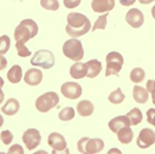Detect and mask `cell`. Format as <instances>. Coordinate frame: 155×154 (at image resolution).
<instances>
[{
	"mask_svg": "<svg viewBox=\"0 0 155 154\" xmlns=\"http://www.w3.org/2000/svg\"><path fill=\"white\" fill-rule=\"evenodd\" d=\"M125 21L130 27L133 28H140L144 24V15L140 9L132 8L128 10L125 15Z\"/></svg>",
	"mask_w": 155,
	"mask_h": 154,
	"instance_id": "obj_12",
	"label": "cell"
},
{
	"mask_svg": "<svg viewBox=\"0 0 155 154\" xmlns=\"http://www.w3.org/2000/svg\"><path fill=\"white\" fill-rule=\"evenodd\" d=\"M77 148L80 153H99L104 149V142L103 140L98 139V138L91 139V138L84 137L78 141Z\"/></svg>",
	"mask_w": 155,
	"mask_h": 154,
	"instance_id": "obj_5",
	"label": "cell"
},
{
	"mask_svg": "<svg viewBox=\"0 0 155 154\" xmlns=\"http://www.w3.org/2000/svg\"><path fill=\"white\" fill-rule=\"evenodd\" d=\"M130 81L135 83H140L145 79V71L142 68H135L130 71Z\"/></svg>",
	"mask_w": 155,
	"mask_h": 154,
	"instance_id": "obj_24",
	"label": "cell"
},
{
	"mask_svg": "<svg viewBox=\"0 0 155 154\" xmlns=\"http://www.w3.org/2000/svg\"><path fill=\"white\" fill-rule=\"evenodd\" d=\"M15 48H17L18 54H19V57H21V58H27V57L32 54L27 46L25 45V43L21 42V41H17L15 42Z\"/></svg>",
	"mask_w": 155,
	"mask_h": 154,
	"instance_id": "obj_28",
	"label": "cell"
},
{
	"mask_svg": "<svg viewBox=\"0 0 155 154\" xmlns=\"http://www.w3.org/2000/svg\"><path fill=\"white\" fill-rule=\"evenodd\" d=\"M87 64L86 63H75L70 68V75L73 79H81L87 76Z\"/></svg>",
	"mask_w": 155,
	"mask_h": 154,
	"instance_id": "obj_15",
	"label": "cell"
},
{
	"mask_svg": "<svg viewBox=\"0 0 155 154\" xmlns=\"http://www.w3.org/2000/svg\"><path fill=\"white\" fill-rule=\"evenodd\" d=\"M30 63L33 66L41 67L43 69H51L54 65V56L51 51L40 49L33 54Z\"/></svg>",
	"mask_w": 155,
	"mask_h": 154,
	"instance_id": "obj_6",
	"label": "cell"
},
{
	"mask_svg": "<svg viewBox=\"0 0 155 154\" xmlns=\"http://www.w3.org/2000/svg\"><path fill=\"white\" fill-rule=\"evenodd\" d=\"M107 17H108V14H104V15H100L98 18V20L96 21V23H94L93 30L91 31H96V30H100V29L104 30L107 25Z\"/></svg>",
	"mask_w": 155,
	"mask_h": 154,
	"instance_id": "obj_30",
	"label": "cell"
},
{
	"mask_svg": "<svg viewBox=\"0 0 155 154\" xmlns=\"http://www.w3.org/2000/svg\"><path fill=\"white\" fill-rule=\"evenodd\" d=\"M151 14H152V17L154 18V20H155V5L153 7H152V9H151Z\"/></svg>",
	"mask_w": 155,
	"mask_h": 154,
	"instance_id": "obj_41",
	"label": "cell"
},
{
	"mask_svg": "<svg viewBox=\"0 0 155 154\" xmlns=\"http://www.w3.org/2000/svg\"><path fill=\"white\" fill-rule=\"evenodd\" d=\"M147 121L155 126V109L150 108L147 111Z\"/></svg>",
	"mask_w": 155,
	"mask_h": 154,
	"instance_id": "obj_33",
	"label": "cell"
},
{
	"mask_svg": "<svg viewBox=\"0 0 155 154\" xmlns=\"http://www.w3.org/2000/svg\"><path fill=\"white\" fill-rule=\"evenodd\" d=\"M124 99H125V96L123 95V93H122V90L120 87H118L117 90H115L114 92H112L108 97V100L113 104L122 103Z\"/></svg>",
	"mask_w": 155,
	"mask_h": 154,
	"instance_id": "obj_25",
	"label": "cell"
},
{
	"mask_svg": "<svg viewBox=\"0 0 155 154\" xmlns=\"http://www.w3.org/2000/svg\"><path fill=\"white\" fill-rule=\"evenodd\" d=\"M7 66V60L3 56H0V71L4 70Z\"/></svg>",
	"mask_w": 155,
	"mask_h": 154,
	"instance_id": "obj_36",
	"label": "cell"
},
{
	"mask_svg": "<svg viewBox=\"0 0 155 154\" xmlns=\"http://www.w3.org/2000/svg\"><path fill=\"white\" fill-rule=\"evenodd\" d=\"M37 33L38 26L35 23V21L31 19L23 20L15 30V40L26 43L30 39L35 37L37 35Z\"/></svg>",
	"mask_w": 155,
	"mask_h": 154,
	"instance_id": "obj_2",
	"label": "cell"
},
{
	"mask_svg": "<svg viewBox=\"0 0 155 154\" xmlns=\"http://www.w3.org/2000/svg\"><path fill=\"white\" fill-rule=\"evenodd\" d=\"M153 1H155V0H139V2H140L141 4H144V5L150 4V3H152Z\"/></svg>",
	"mask_w": 155,
	"mask_h": 154,
	"instance_id": "obj_38",
	"label": "cell"
},
{
	"mask_svg": "<svg viewBox=\"0 0 155 154\" xmlns=\"http://www.w3.org/2000/svg\"><path fill=\"white\" fill-rule=\"evenodd\" d=\"M8 153L12 154V153H18V154H23L24 153V148L19 144L12 145V147L8 149Z\"/></svg>",
	"mask_w": 155,
	"mask_h": 154,
	"instance_id": "obj_34",
	"label": "cell"
},
{
	"mask_svg": "<svg viewBox=\"0 0 155 154\" xmlns=\"http://www.w3.org/2000/svg\"><path fill=\"white\" fill-rule=\"evenodd\" d=\"M0 140L3 143L4 145H9L10 143L14 140V135L12 134V132L9 130H3V132L0 134Z\"/></svg>",
	"mask_w": 155,
	"mask_h": 154,
	"instance_id": "obj_31",
	"label": "cell"
},
{
	"mask_svg": "<svg viewBox=\"0 0 155 154\" xmlns=\"http://www.w3.org/2000/svg\"><path fill=\"white\" fill-rule=\"evenodd\" d=\"M117 137L120 143H122V144H130L133 141L134 133L132 129H130V126H125L118 130Z\"/></svg>",
	"mask_w": 155,
	"mask_h": 154,
	"instance_id": "obj_22",
	"label": "cell"
},
{
	"mask_svg": "<svg viewBox=\"0 0 155 154\" xmlns=\"http://www.w3.org/2000/svg\"><path fill=\"white\" fill-rule=\"evenodd\" d=\"M127 118L130 119V125H137L143 120V114H142V111L139 108H133L130 112H127Z\"/></svg>",
	"mask_w": 155,
	"mask_h": 154,
	"instance_id": "obj_23",
	"label": "cell"
},
{
	"mask_svg": "<svg viewBox=\"0 0 155 154\" xmlns=\"http://www.w3.org/2000/svg\"><path fill=\"white\" fill-rule=\"evenodd\" d=\"M23 77V71L20 65H15L9 69V71L7 72V79L9 82L12 83H19L22 80Z\"/></svg>",
	"mask_w": 155,
	"mask_h": 154,
	"instance_id": "obj_21",
	"label": "cell"
},
{
	"mask_svg": "<svg viewBox=\"0 0 155 154\" xmlns=\"http://www.w3.org/2000/svg\"><path fill=\"white\" fill-rule=\"evenodd\" d=\"M108 125H109V129H111V132L117 134V132L120 129L125 127V126H130V122L127 115H120V116L114 117L113 119H111V120L109 121Z\"/></svg>",
	"mask_w": 155,
	"mask_h": 154,
	"instance_id": "obj_16",
	"label": "cell"
},
{
	"mask_svg": "<svg viewBox=\"0 0 155 154\" xmlns=\"http://www.w3.org/2000/svg\"><path fill=\"white\" fill-rule=\"evenodd\" d=\"M87 64V76L89 79H93V78L97 77L98 75L101 73L102 71V64L101 62L98 61V60H91V61L86 62Z\"/></svg>",
	"mask_w": 155,
	"mask_h": 154,
	"instance_id": "obj_20",
	"label": "cell"
},
{
	"mask_svg": "<svg viewBox=\"0 0 155 154\" xmlns=\"http://www.w3.org/2000/svg\"><path fill=\"white\" fill-rule=\"evenodd\" d=\"M3 122H4V119H3V117H2L1 114H0V127L3 125Z\"/></svg>",
	"mask_w": 155,
	"mask_h": 154,
	"instance_id": "obj_40",
	"label": "cell"
},
{
	"mask_svg": "<svg viewBox=\"0 0 155 154\" xmlns=\"http://www.w3.org/2000/svg\"><path fill=\"white\" fill-rule=\"evenodd\" d=\"M77 112L80 116H83V117H87V116H91V114L94 113V104L91 103V101H87V100H83V101H80L79 103L77 104Z\"/></svg>",
	"mask_w": 155,
	"mask_h": 154,
	"instance_id": "obj_18",
	"label": "cell"
},
{
	"mask_svg": "<svg viewBox=\"0 0 155 154\" xmlns=\"http://www.w3.org/2000/svg\"><path fill=\"white\" fill-rule=\"evenodd\" d=\"M40 5L44 9L47 10H58L60 7V3L58 0H40Z\"/></svg>",
	"mask_w": 155,
	"mask_h": 154,
	"instance_id": "obj_27",
	"label": "cell"
},
{
	"mask_svg": "<svg viewBox=\"0 0 155 154\" xmlns=\"http://www.w3.org/2000/svg\"><path fill=\"white\" fill-rule=\"evenodd\" d=\"M152 102H153V104L155 105V93H152Z\"/></svg>",
	"mask_w": 155,
	"mask_h": 154,
	"instance_id": "obj_43",
	"label": "cell"
},
{
	"mask_svg": "<svg viewBox=\"0 0 155 154\" xmlns=\"http://www.w3.org/2000/svg\"><path fill=\"white\" fill-rule=\"evenodd\" d=\"M47 143L52 148V153H69V150L67 149L66 140L59 133H51L47 138Z\"/></svg>",
	"mask_w": 155,
	"mask_h": 154,
	"instance_id": "obj_8",
	"label": "cell"
},
{
	"mask_svg": "<svg viewBox=\"0 0 155 154\" xmlns=\"http://www.w3.org/2000/svg\"><path fill=\"white\" fill-rule=\"evenodd\" d=\"M75 116V110L72 107H66V108L62 109L59 113V118L63 121H69L73 119Z\"/></svg>",
	"mask_w": 155,
	"mask_h": 154,
	"instance_id": "obj_26",
	"label": "cell"
},
{
	"mask_svg": "<svg viewBox=\"0 0 155 154\" xmlns=\"http://www.w3.org/2000/svg\"><path fill=\"white\" fill-rule=\"evenodd\" d=\"M3 101H4V93L2 92V90L0 88V104H1Z\"/></svg>",
	"mask_w": 155,
	"mask_h": 154,
	"instance_id": "obj_39",
	"label": "cell"
},
{
	"mask_svg": "<svg viewBox=\"0 0 155 154\" xmlns=\"http://www.w3.org/2000/svg\"><path fill=\"white\" fill-rule=\"evenodd\" d=\"M10 48V39L7 35H2L0 37V56L5 54Z\"/></svg>",
	"mask_w": 155,
	"mask_h": 154,
	"instance_id": "obj_29",
	"label": "cell"
},
{
	"mask_svg": "<svg viewBox=\"0 0 155 154\" xmlns=\"http://www.w3.org/2000/svg\"><path fill=\"white\" fill-rule=\"evenodd\" d=\"M20 110V103L17 99L10 98L6 101V103L4 104V106L1 108V112H3L5 115H15L17 114Z\"/></svg>",
	"mask_w": 155,
	"mask_h": 154,
	"instance_id": "obj_17",
	"label": "cell"
},
{
	"mask_svg": "<svg viewBox=\"0 0 155 154\" xmlns=\"http://www.w3.org/2000/svg\"><path fill=\"white\" fill-rule=\"evenodd\" d=\"M60 102V97L57 93L48 92L41 95L35 102V107L39 112L46 113L51 109L54 108Z\"/></svg>",
	"mask_w": 155,
	"mask_h": 154,
	"instance_id": "obj_4",
	"label": "cell"
},
{
	"mask_svg": "<svg viewBox=\"0 0 155 154\" xmlns=\"http://www.w3.org/2000/svg\"><path fill=\"white\" fill-rule=\"evenodd\" d=\"M63 96L70 100H76L82 93V87L77 82H65L61 87Z\"/></svg>",
	"mask_w": 155,
	"mask_h": 154,
	"instance_id": "obj_10",
	"label": "cell"
},
{
	"mask_svg": "<svg viewBox=\"0 0 155 154\" xmlns=\"http://www.w3.org/2000/svg\"><path fill=\"white\" fill-rule=\"evenodd\" d=\"M91 30V22L84 15L79 12H70L67 15L66 32L70 37L77 38Z\"/></svg>",
	"mask_w": 155,
	"mask_h": 154,
	"instance_id": "obj_1",
	"label": "cell"
},
{
	"mask_svg": "<svg viewBox=\"0 0 155 154\" xmlns=\"http://www.w3.org/2000/svg\"><path fill=\"white\" fill-rule=\"evenodd\" d=\"M133 97L134 100L139 104H145L148 101L149 95H148V90L145 87H139V85H135L133 90Z\"/></svg>",
	"mask_w": 155,
	"mask_h": 154,
	"instance_id": "obj_19",
	"label": "cell"
},
{
	"mask_svg": "<svg viewBox=\"0 0 155 154\" xmlns=\"http://www.w3.org/2000/svg\"><path fill=\"white\" fill-rule=\"evenodd\" d=\"M106 63L107 66L105 76H110V75L117 76L123 66V58L117 51H111L106 56Z\"/></svg>",
	"mask_w": 155,
	"mask_h": 154,
	"instance_id": "obj_7",
	"label": "cell"
},
{
	"mask_svg": "<svg viewBox=\"0 0 155 154\" xmlns=\"http://www.w3.org/2000/svg\"><path fill=\"white\" fill-rule=\"evenodd\" d=\"M81 3V0H64V5L67 8H75Z\"/></svg>",
	"mask_w": 155,
	"mask_h": 154,
	"instance_id": "obj_32",
	"label": "cell"
},
{
	"mask_svg": "<svg viewBox=\"0 0 155 154\" xmlns=\"http://www.w3.org/2000/svg\"><path fill=\"white\" fill-rule=\"evenodd\" d=\"M3 85H4V80L2 79V77H0V88L3 87Z\"/></svg>",
	"mask_w": 155,
	"mask_h": 154,
	"instance_id": "obj_42",
	"label": "cell"
},
{
	"mask_svg": "<svg viewBox=\"0 0 155 154\" xmlns=\"http://www.w3.org/2000/svg\"><path fill=\"white\" fill-rule=\"evenodd\" d=\"M119 2L123 6H130V5L135 4L136 0H119Z\"/></svg>",
	"mask_w": 155,
	"mask_h": 154,
	"instance_id": "obj_37",
	"label": "cell"
},
{
	"mask_svg": "<svg viewBox=\"0 0 155 154\" xmlns=\"http://www.w3.org/2000/svg\"><path fill=\"white\" fill-rule=\"evenodd\" d=\"M115 6V0H93L91 8L97 14H103L112 10Z\"/></svg>",
	"mask_w": 155,
	"mask_h": 154,
	"instance_id": "obj_14",
	"label": "cell"
},
{
	"mask_svg": "<svg viewBox=\"0 0 155 154\" xmlns=\"http://www.w3.org/2000/svg\"><path fill=\"white\" fill-rule=\"evenodd\" d=\"M42 77L43 75L40 70L36 69V68H32V69H29L26 72L25 76H24V81L30 87H36L42 81Z\"/></svg>",
	"mask_w": 155,
	"mask_h": 154,
	"instance_id": "obj_13",
	"label": "cell"
},
{
	"mask_svg": "<svg viewBox=\"0 0 155 154\" xmlns=\"http://www.w3.org/2000/svg\"><path fill=\"white\" fill-rule=\"evenodd\" d=\"M22 140L24 144L26 145V147H27V149L32 151L40 144L41 142L40 133L36 129H29L23 134Z\"/></svg>",
	"mask_w": 155,
	"mask_h": 154,
	"instance_id": "obj_9",
	"label": "cell"
},
{
	"mask_svg": "<svg viewBox=\"0 0 155 154\" xmlns=\"http://www.w3.org/2000/svg\"><path fill=\"white\" fill-rule=\"evenodd\" d=\"M146 87H147L148 93H155V80L154 79L148 80V81H147V84H146Z\"/></svg>",
	"mask_w": 155,
	"mask_h": 154,
	"instance_id": "obj_35",
	"label": "cell"
},
{
	"mask_svg": "<svg viewBox=\"0 0 155 154\" xmlns=\"http://www.w3.org/2000/svg\"><path fill=\"white\" fill-rule=\"evenodd\" d=\"M155 143V133L151 129H143L137 139V145L142 149L149 148Z\"/></svg>",
	"mask_w": 155,
	"mask_h": 154,
	"instance_id": "obj_11",
	"label": "cell"
},
{
	"mask_svg": "<svg viewBox=\"0 0 155 154\" xmlns=\"http://www.w3.org/2000/svg\"><path fill=\"white\" fill-rule=\"evenodd\" d=\"M63 54L72 61H81L84 57V51H83L81 41L76 38L67 40L63 45Z\"/></svg>",
	"mask_w": 155,
	"mask_h": 154,
	"instance_id": "obj_3",
	"label": "cell"
}]
</instances>
